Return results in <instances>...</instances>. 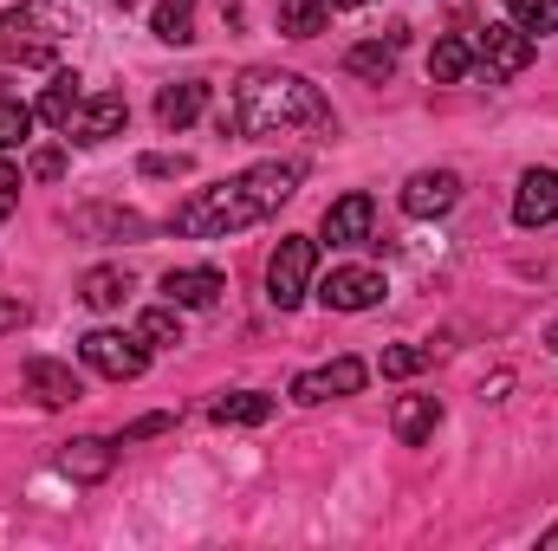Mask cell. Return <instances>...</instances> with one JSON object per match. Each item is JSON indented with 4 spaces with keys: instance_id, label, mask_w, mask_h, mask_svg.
Returning <instances> with one entry per match:
<instances>
[{
    "instance_id": "ffe728a7",
    "label": "cell",
    "mask_w": 558,
    "mask_h": 551,
    "mask_svg": "<svg viewBox=\"0 0 558 551\" xmlns=\"http://www.w3.org/2000/svg\"><path fill=\"white\" fill-rule=\"evenodd\" d=\"M208 415H215L221 428H260V421L274 415V396H260V390H234V396L208 403Z\"/></svg>"
},
{
    "instance_id": "2e32d148",
    "label": "cell",
    "mask_w": 558,
    "mask_h": 551,
    "mask_svg": "<svg viewBox=\"0 0 558 551\" xmlns=\"http://www.w3.org/2000/svg\"><path fill=\"white\" fill-rule=\"evenodd\" d=\"M26 383H33V396H39L46 409H65V403H78V377H72V364L26 357Z\"/></svg>"
},
{
    "instance_id": "5bb4252c",
    "label": "cell",
    "mask_w": 558,
    "mask_h": 551,
    "mask_svg": "<svg viewBox=\"0 0 558 551\" xmlns=\"http://www.w3.org/2000/svg\"><path fill=\"white\" fill-rule=\"evenodd\" d=\"M202 111H208V85L202 78H182V85H162L156 91V124L162 131H189Z\"/></svg>"
},
{
    "instance_id": "e0dca14e",
    "label": "cell",
    "mask_w": 558,
    "mask_h": 551,
    "mask_svg": "<svg viewBox=\"0 0 558 551\" xmlns=\"http://www.w3.org/2000/svg\"><path fill=\"white\" fill-rule=\"evenodd\" d=\"M59 467L72 474V480H105L111 467H118V448L111 441H98V434H78V441H65V454H59Z\"/></svg>"
},
{
    "instance_id": "3957f363",
    "label": "cell",
    "mask_w": 558,
    "mask_h": 551,
    "mask_svg": "<svg viewBox=\"0 0 558 551\" xmlns=\"http://www.w3.org/2000/svg\"><path fill=\"white\" fill-rule=\"evenodd\" d=\"M65 33H78V26H72L52 0H20V7H7V13H0V52H7V59H20V65L52 59V46H59Z\"/></svg>"
},
{
    "instance_id": "ba28073f",
    "label": "cell",
    "mask_w": 558,
    "mask_h": 551,
    "mask_svg": "<svg viewBox=\"0 0 558 551\" xmlns=\"http://www.w3.org/2000/svg\"><path fill=\"white\" fill-rule=\"evenodd\" d=\"M454 201H461V175H454V169H416V175L403 182V215H416V221L448 215Z\"/></svg>"
},
{
    "instance_id": "603a6c76",
    "label": "cell",
    "mask_w": 558,
    "mask_h": 551,
    "mask_svg": "<svg viewBox=\"0 0 558 551\" xmlns=\"http://www.w3.org/2000/svg\"><path fill=\"white\" fill-rule=\"evenodd\" d=\"M149 26H156L162 46H189V39H195V0H156Z\"/></svg>"
},
{
    "instance_id": "52a82bcc",
    "label": "cell",
    "mask_w": 558,
    "mask_h": 551,
    "mask_svg": "<svg viewBox=\"0 0 558 551\" xmlns=\"http://www.w3.org/2000/svg\"><path fill=\"white\" fill-rule=\"evenodd\" d=\"M364 364L357 357H331V364H318V370H305V377H292V403H331V396H357L364 390Z\"/></svg>"
},
{
    "instance_id": "7a4b0ae2",
    "label": "cell",
    "mask_w": 558,
    "mask_h": 551,
    "mask_svg": "<svg viewBox=\"0 0 558 551\" xmlns=\"http://www.w3.org/2000/svg\"><path fill=\"white\" fill-rule=\"evenodd\" d=\"M221 131H234V137H325L331 105L299 72H241V85L221 111Z\"/></svg>"
},
{
    "instance_id": "277c9868",
    "label": "cell",
    "mask_w": 558,
    "mask_h": 551,
    "mask_svg": "<svg viewBox=\"0 0 558 551\" xmlns=\"http://www.w3.org/2000/svg\"><path fill=\"white\" fill-rule=\"evenodd\" d=\"M312 285H318V241L286 234L274 247V260H267V298H274L279 311H292V305H305Z\"/></svg>"
},
{
    "instance_id": "4dcf8cb0",
    "label": "cell",
    "mask_w": 558,
    "mask_h": 551,
    "mask_svg": "<svg viewBox=\"0 0 558 551\" xmlns=\"http://www.w3.org/2000/svg\"><path fill=\"white\" fill-rule=\"evenodd\" d=\"M143 175H189V156H143Z\"/></svg>"
},
{
    "instance_id": "83f0119b",
    "label": "cell",
    "mask_w": 558,
    "mask_h": 551,
    "mask_svg": "<svg viewBox=\"0 0 558 551\" xmlns=\"http://www.w3.org/2000/svg\"><path fill=\"white\" fill-rule=\"evenodd\" d=\"M428 357L435 351H422V344H390L384 351V377H416V370H428Z\"/></svg>"
},
{
    "instance_id": "8992f818",
    "label": "cell",
    "mask_w": 558,
    "mask_h": 551,
    "mask_svg": "<svg viewBox=\"0 0 558 551\" xmlns=\"http://www.w3.org/2000/svg\"><path fill=\"white\" fill-rule=\"evenodd\" d=\"M78 357L98 377H111V383H137L143 370H149V344H143L137 331H92V338H78Z\"/></svg>"
},
{
    "instance_id": "e575fe53",
    "label": "cell",
    "mask_w": 558,
    "mask_h": 551,
    "mask_svg": "<svg viewBox=\"0 0 558 551\" xmlns=\"http://www.w3.org/2000/svg\"><path fill=\"white\" fill-rule=\"evenodd\" d=\"M546 551H558V526H553V532H546Z\"/></svg>"
},
{
    "instance_id": "836d02e7",
    "label": "cell",
    "mask_w": 558,
    "mask_h": 551,
    "mask_svg": "<svg viewBox=\"0 0 558 551\" xmlns=\"http://www.w3.org/2000/svg\"><path fill=\"white\" fill-rule=\"evenodd\" d=\"M331 13H351V7H371V0H325Z\"/></svg>"
},
{
    "instance_id": "9a60e30c",
    "label": "cell",
    "mask_w": 558,
    "mask_h": 551,
    "mask_svg": "<svg viewBox=\"0 0 558 551\" xmlns=\"http://www.w3.org/2000/svg\"><path fill=\"white\" fill-rule=\"evenodd\" d=\"M78 105H85V91H78V72H52V85L39 91L33 118H39V124H52V131H72Z\"/></svg>"
},
{
    "instance_id": "8fae6325",
    "label": "cell",
    "mask_w": 558,
    "mask_h": 551,
    "mask_svg": "<svg viewBox=\"0 0 558 551\" xmlns=\"http://www.w3.org/2000/svg\"><path fill=\"white\" fill-rule=\"evenodd\" d=\"M513 221L520 228H553L558 221V169H526L513 188Z\"/></svg>"
},
{
    "instance_id": "484cf974",
    "label": "cell",
    "mask_w": 558,
    "mask_h": 551,
    "mask_svg": "<svg viewBox=\"0 0 558 551\" xmlns=\"http://www.w3.org/2000/svg\"><path fill=\"white\" fill-rule=\"evenodd\" d=\"M507 13H513V26L533 33V39L558 33V0H507Z\"/></svg>"
},
{
    "instance_id": "d4e9b609",
    "label": "cell",
    "mask_w": 558,
    "mask_h": 551,
    "mask_svg": "<svg viewBox=\"0 0 558 551\" xmlns=\"http://www.w3.org/2000/svg\"><path fill=\"white\" fill-rule=\"evenodd\" d=\"M325 0H279V33H292V39H312L318 26H325Z\"/></svg>"
},
{
    "instance_id": "7c38bea8",
    "label": "cell",
    "mask_w": 558,
    "mask_h": 551,
    "mask_svg": "<svg viewBox=\"0 0 558 551\" xmlns=\"http://www.w3.org/2000/svg\"><path fill=\"white\" fill-rule=\"evenodd\" d=\"M124 124H131V105H124V91H98V98H85V105H78V118H72V137H78V143H111Z\"/></svg>"
},
{
    "instance_id": "6da1fadb",
    "label": "cell",
    "mask_w": 558,
    "mask_h": 551,
    "mask_svg": "<svg viewBox=\"0 0 558 551\" xmlns=\"http://www.w3.org/2000/svg\"><path fill=\"white\" fill-rule=\"evenodd\" d=\"M292 195H299V162H254V169H241V175H228L215 188H195L175 208L169 228L182 241H228V234H241V228L279 215Z\"/></svg>"
},
{
    "instance_id": "d6986e66",
    "label": "cell",
    "mask_w": 558,
    "mask_h": 551,
    "mask_svg": "<svg viewBox=\"0 0 558 551\" xmlns=\"http://www.w3.org/2000/svg\"><path fill=\"white\" fill-rule=\"evenodd\" d=\"M390 421H397V441H403V448H422V441L435 434V421H441V403H435V396H403Z\"/></svg>"
},
{
    "instance_id": "7402d4cb",
    "label": "cell",
    "mask_w": 558,
    "mask_h": 551,
    "mask_svg": "<svg viewBox=\"0 0 558 551\" xmlns=\"http://www.w3.org/2000/svg\"><path fill=\"white\" fill-rule=\"evenodd\" d=\"M474 72V46L468 39H435V52H428V78L435 85H461Z\"/></svg>"
},
{
    "instance_id": "cb8c5ba5",
    "label": "cell",
    "mask_w": 558,
    "mask_h": 551,
    "mask_svg": "<svg viewBox=\"0 0 558 551\" xmlns=\"http://www.w3.org/2000/svg\"><path fill=\"white\" fill-rule=\"evenodd\" d=\"M137 338L149 351H175L182 344V305H149L137 318Z\"/></svg>"
},
{
    "instance_id": "4316f807",
    "label": "cell",
    "mask_w": 558,
    "mask_h": 551,
    "mask_svg": "<svg viewBox=\"0 0 558 551\" xmlns=\"http://www.w3.org/2000/svg\"><path fill=\"white\" fill-rule=\"evenodd\" d=\"M33 137V111L20 105V98H0V149H13V143Z\"/></svg>"
},
{
    "instance_id": "9c48e42d",
    "label": "cell",
    "mask_w": 558,
    "mask_h": 551,
    "mask_svg": "<svg viewBox=\"0 0 558 551\" xmlns=\"http://www.w3.org/2000/svg\"><path fill=\"white\" fill-rule=\"evenodd\" d=\"M331 311H371V305H384V273L377 267H338V273L325 279V285H312Z\"/></svg>"
},
{
    "instance_id": "1f68e13d",
    "label": "cell",
    "mask_w": 558,
    "mask_h": 551,
    "mask_svg": "<svg viewBox=\"0 0 558 551\" xmlns=\"http://www.w3.org/2000/svg\"><path fill=\"white\" fill-rule=\"evenodd\" d=\"M20 325H26V305H20V298H7V292H0V331H20Z\"/></svg>"
},
{
    "instance_id": "30bf717a",
    "label": "cell",
    "mask_w": 558,
    "mask_h": 551,
    "mask_svg": "<svg viewBox=\"0 0 558 551\" xmlns=\"http://www.w3.org/2000/svg\"><path fill=\"white\" fill-rule=\"evenodd\" d=\"M371 221H377V201H371L364 188H351V195H338V201L325 208V228H318V234H325L331 247H364V241H371Z\"/></svg>"
},
{
    "instance_id": "d6a6232c",
    "label": "cell",
    "mask_w": 558,
    "mask_h": 551,
    "mask_svg": "<svg viewBox=\"0 0 558 551\" xmlns=\"http://www.w3.org/2000/svg\"><path fill=\"white\" fill-rule=\"evenodd\" d=\"M162 428H169V415H143V421H131V428H124V441H143V434H162Z\"/></svg>"
},
{
    "instance_id": "44dd1931",
    "label": "cell",
    "mask_w": 558,
    "mask_h": 551,
    "mask_svg": "<svg viewBox=\"0 0 558 551\" xmlns=\"http://www.w3.org/2000/svg\"><path fill=\"white\" fill-rule=\"evenodd\" d=\"M397 46H403V33H390V39H371V46H351L344 52V72H357V78H390L397 72Z\"/></svg>"
},
{
    "instance_id": "ac0fdd59",
    "label": "cell",
    "mask_w": 558,
    "mask_h": 551,
    "mask_svg": "<svg viewBox=\"0 0 558 551\" xmlns=\"http://www.w3.org/2000/svg\"><path fill=\"white\" fill-rule=\"evenodd\" d=\"M78 298H85L92 311H118V305L131 298V273H124V267H92V273L78 279Z\"/></svg>"
},
{
    "instance_id": "4fadbf2b",
    "label": "cell",
    "mask_w": 558,
    "mask_h": 551,
    "mask_svg": "<svg viewBox=\"0 0 558 551\" xmlns=\"http://www.w3.org/2000/svg\"><path fill=\"white\" fill-rule=\"evenodd\" d=\"M221 292H228V279L215 273V267H175V273H162V298L182 305V311H208Z\"/></svg>"
},
{
    "instance_id": "f1b7e54d",
    "label": "cell",
    "mask_w": 558,
    "mask_h": 551,
    "mask_svg": "<svg viewBox=\"0 0 558 551\" xmlns=\"http://www.w3.org/2000/svg\"><path fill=\"white\" fill-rule=\"evenodd\" d=\"M13 208H20V169H13V162H0V221H7Z\"/></svg>"
},
{
    "instance_id": "5b68a950",
    "label": "cell",
    "mask_w": 558,
    "mask_h": 551,
    "mask_svg": "<svg viewBox=\"0 0 558 551\" xmlns=\"http://www.w3.org/2000/svg\"><path fill=\"white\" fill-rule=\"evenodd\" d=\"M474 65L487 72V85H507V78H520V72L533 65V33H520L513 20H494V26H481V39H474Z\"/></svg>"
},
{
    "instance_id": "f546056e",
    "label": "cell",
    "mask_w": 558,
    "mask_h": 551,
    "mask_svg": "<svg viewBox=\"0 0 558 551\" xmlns=\"http://www.w3.org/2000/svg\"><path fill=\"white\" fill-rule=\"evenodd\" d=\"M33 175H39V182H59V175H65V156H59V149H39V156H33Z\"/></svg>"
},
{
    "instance_id": "d590c367",
    "label": "cell",
    "mask_w": 558,
    "mask_h": 551,
    "mask_svg": "<svg viewBox=\"0 0 558 551\" xmlns=\"http://www.w3.org/2000/svg\"><path fill=\"white\" fill-rule=\"evenodd\" d=\"M546 344H553V351H558V325H553V331H546Z\"/></svg>"
}]
</instances>
